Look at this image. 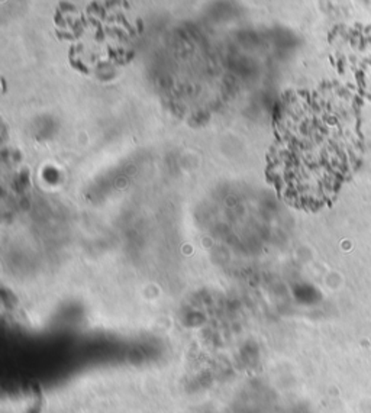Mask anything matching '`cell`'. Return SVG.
<instances>
[{"instance_id":"obj_1","label":"cell","mask_w":371,"mask_h":413,"mask_svg":"<svg viewBox=\"0 0 371 413\" xmlns=\"http://www.w3.org/2000/svg\"><path fill=\"white\" fill-rule=\"evenodd\" d=\"M360 153L361 135L353 106L341 100L332 101L276 150L268 176L289 204L319 209L353 176Z\"/></svg>"},{"instance_id":"obj_2","label":"cell","mask_w":371,"mask_h":413,"mask_svg":"<svg viewBox=\"0 0 371 413\" xmlns=\"http://www.w3.org/2000/svg\"><path fill=\"white\" fill-rule=\"evenodd\" d=\"M354 51L358 53V57H355V77L360 87L371 96V26L360 31L358 44Z\"/></svg>"}]
</instances>
